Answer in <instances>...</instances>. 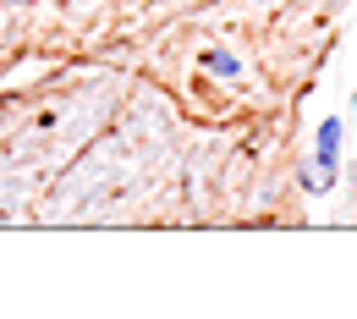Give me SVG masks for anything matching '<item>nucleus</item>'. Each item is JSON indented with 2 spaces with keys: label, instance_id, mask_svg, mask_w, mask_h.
Instances as JSON below:
<instances>
[{
  "label": "nucleus",
  "instance_id": "f03ea898",
  "mask_svg": "<svg viewBox=\"0 0 357 319\" xmlns=\"http://www.w3.org/2000/svg\"><path fill=\"white\" fill-rule=\"evenodd\" d=\"M209 66H215V72H220V77H225V72H231V77H236V61H231V55H225V50H215V55H209Z\"/></svg>",
  "mask_w": 357,
  "mask_h": 319
},
{
  "label": "nucleus",
  "instance_id": "f257e3e1",
  "mask_svg": "<svg viewBox=\"0 0 357 319\" xmlns=\"http://www.w3.org/2000/svg\"><path fill=\"white\" fill-rule=\"evenodd\" d=\"M335 143H341V121L330 116V121L319 127V160H324V177H330V165H335Z\"/></svg>",
  "mask_w": 357,
  "mask_h": 319
}]
</instances>
